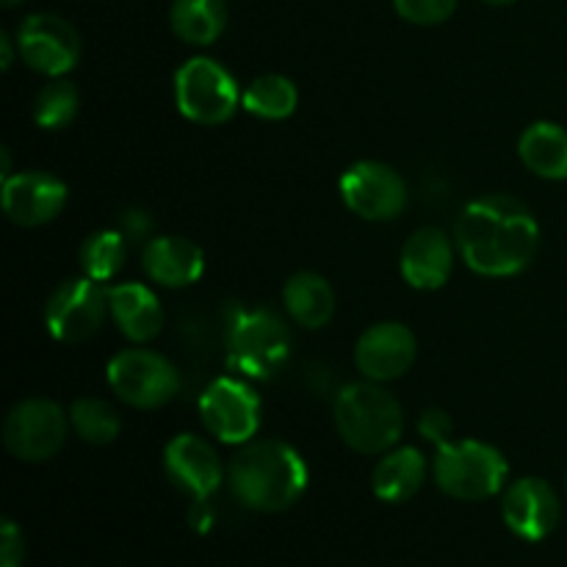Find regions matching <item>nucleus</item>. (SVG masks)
Masks as SVG:
<instances>
[{"label":"nucleus","instance_id":"1","mask_svg":"<svg viewBox=\"0 0 567 567\" xmlns=\"http://www.w3.org/2000/svg\"><path fill=\"white\" fill-rule=\"evenodd\" d=\"M540 225L535 214L507 194L474 199L457 221V247L471 271L513 277L535 260Z\"/></svg>","mask_w":567,"mask_h":567},{"label":"nucleus","instance_id":"2","mask_svg":"<svg viewBox=\"0 0 567 567\" xmlns=\"http://www.w3.org/2000/svg\"><path fill=\"white\" fill-rule=\"evenodd\" d=\"M227 482L238 504L255 513H282L302 498L308 465L282 441H258L233 457Z\"/></svg>","mask_w":567,"mask_h":567},{"label":"nucleus","instance_id":"3","mask_svg":"<svg viewBox=\"0 0 567 567\" xmlns=\"http://www.w3.org/2000/svg\"><path fill=\"white\" fill-rule=\"evenodd\" d=\"M336 426L354 452L382 454L402 437V404L380 382H354L336 396Z\"/></svg>","mask_w":567,"mask_h":567},{"label":"nucleus","instance_id":"4","mask_svg":"<svg viewBox=\"0 0 567 567\" xmlns=\"http://www.w3.org/2000/svg\"><path fill=\"white\" fill-rule=\"evenodd\" d=\"M507 480V460L498 449L480 441L441 443L435 457V482L446 496L482 502L496 496Z\"/></svg>","mask_w":567,"mask_h":567},{"label":"nucleus","instance_id":"5","mask_svg":"<svg viewBox=\"0 0 567 567\" xmlns=\"http://www.w3.org/2000/svg\"><path fill=\"white\" fill-rule=\"evenodd\" d=\"M291 336L271 310H238L227 332V358L238 374L269 380L286 365Z\"/></svg>","mask_w":567,"mask_h":567},{"label":"nucleus","instance_id":"6","mask_svg":"<svg viewBox=\"0 0 567 567\" xmlns=\"http://www.w3.org/2000/svg\"><path fill=\"white\" fill-rule=\"evenodd\" d=\"M241 97L236 78L219 61L205 59V55L188 59L175 75L177 109L197 125L227 122L241 105Z\"/></svg>","mask_w":567,"mask_h":567},{"label":"nucleus","instance_id":"7","mask_svg":"<svg viewBox=\"0 0 567 567\" xmlns=\"http://www.w3.org/2000/svg\"><path fill=\"white\" fill-rule=\"evenodd\" d=\"M109 385L125 404L138 410L164 408L181 388L177 369L150 349H127L109 363Z\"/></svg>","mask_w":567,"mask_h":567},{"label":"nucleus","instance_id":"8","mask_svg":"<svg viewBox=\"0 0 567 567\" xmlns=\"http://www.w3.org/2000/svg\"><path fill=\"white\" fill-rule=\"evenodd\" d=\"M111 302L109 291L92 277L61 282L48 299L44 324L61 343H83L103 327Z\"/></svg>","mask_w":567,"mask_h":567},{"label":"nucleus","instance_id":"9","mask_svg":"<svg viewBox=\"0 0 567 567\" xmlns=\"http://www.w3.org/2000/svg\"><path fill=\"white\" fill-rule=\"evenodd\" d=\"M66 441V415L50 399H25L3 421V443L17 460L42 463L55 457Z\"/></svg>","mask_w":567,"mask_h":567},{"label":"nucleus","instance_id":"10","mask_svg":"<svg viewBox=\"0 0 567 567\" xmlns=\"http://www.w3.org/2000/svg\"><path fill=\"white\" fill-rule=\"evenodd\" d=\"M199 415L205 430L221 443H247L260 426V399L252 388L236 377L210 382L199 396Z\"/></svg>","mask_w":567,"mask_h":567},{"label":"nucleus","instance_id":"11","mask_svg":"<svg viewBox=\"0 0 567 567\" xmlns=\"http://www.w3.org/2000/svg\"><path fill=\"white\" fill-rule=\"evenodd\" d=\"M341 197L352 214L369 221H391L408 205V183L380 161H358L341 177Z\"/></svg>","mask_w":567,"mask_h":567},{"label":"nucleus","instance_id":"12","mask_svg":"<svg viewBox=\"0 0 567 567\" xmlns=\"http://www.w3.org/2000/svg\"><path fill=\"white\" fill-rule=\"evenodd\" d=\"M17 48L25 64L42 75L59 78L81 59L78 31L59 14H31L17 31Z\"/></svg>","mask_w":567,"mask_h":567},{"label":"nucleus","instance_id":"13","mask_svg":"<svg viewBox=\"0 0 567 567\" xmlns=\"http://www.w3.org/2000/svg\"><path fill=\"white\" fill-rule=\"evenodd\" d=\"M502 515L507 529L515 532L520 540L537 543L557 529L563 507L546 480L526 476L507 487L502 498Z\"/></svg>","mask_w":567,"mask_h":567},{"label":"nucleus","instance_id":"14","mask_svg":"<svg viewBox=\"0 0 567 567\" xmlns=\"http://www.w3.org/2000/svg\"><path fill=\"white\" fill-rule=\"evenodd\" d=\"M354 363L371 382L399 380L415 363V336L396 321L369 327L354 347Z\"/></svg>","mask_w":567,"mask_h":567},{"label":"nucleus","instance_id":"15","mask_svg":"<svg viewBox=\"0 0 567 567\" xmlns=\"http://www.w3.org/2000/svg\"><path fill=\"white\" fill-rule=\"evenodd\" d=\"M66 205V186L44 172H20L3 181V214L20 227L53 221Z\"/></svg>","mask_w":567,"mask_h":567},{"label":"nucleus","instance_id":"16","mask_svg":"<svg viewBox=\"0 0 567 567\" xmlns=\"http://www.w3.org/2000/svg\"><path fill=\"white\" fill-rule=\"evenodd\" d=\"M164 468L172 485L181 487L194 502H208L221 485V463L214 446L197 435H177L164 452Z\"/></svg>","mask_w":567,"mask_h":567},{"label":"nucleus","instance_id":"17","mask_svg":"<svg viewBox=\"0 0 567 567\" xmlns=\"http://www.w3.org/2000/svg\"><path fill=\"white\" fill-rule=\"evenodd\" d=\"M402 275L419 291H435L446 286L454 266V247L437 227H421L402 247Z\"/></svg>","mask_w":567,"mask_h":567},{"label":"nucleus","instance_id":"18","mask_svg":"<svg viewBox=\"0 0 567 567\" xmlns=\"http://www.w3.org/2000/svg\"><path fill=\"white\" fill-rule=\"evenodd\" d=\"M144 271L166 288H186L205 271V255L194 241L181 236H158L144 247Z\"/></svg>","mask_w":567,"mask_h":567},{"label":"nucleus","instance_id":"19","mask_svg":"<svg viewBox=\"0 0 567 567\" xmlns=\"http://www.w3.org/2000/svg\"><path fill=\"white\" fill-rule=\"evenodd\" d=\"M109 302L116 327L131 341H153L164 327V310H161L158 297L142 282H122V286L109 288Z\"/></svg>","mask_w":567,"mask_h":567},{"label":"nucleus","instance_id":"20","mask_svg":"<svg viewBox=\"0 0 567 567\" xmlns=\"http://www.w3.org/2000/svg\"><path fill=\"white\" fill-rule=\"evenodd\" d=\"M288 316L305 330H321L336 313V291L316 271H299L282 288Z\"/></svg>","mask_w":567,"mask_h":567},{"label":"nucleus","instance_id":"21","mask_svg":"<svg viewBox=\"0 0 567 567\" xmlns=\"http://www.w3.org/2000/svg\"><path fill=\"white\" fill-rule=\"evenodd\" d=\"M526 169L546 181H567V131L554 122H535L518 142Z\"/></svg>","mask_w":567,"mask_h":567},{"label":"nucleus","instance_id":"22","mask_svg":"<svg viewBox=\"0 0 567 567\" xmlns=\"http://www.w3.org/2000/svg\"><path fill=\"white\" fill-rule=\"evenodd\" d=\"M424 457L419 449L402 446L388 452L374 468V493L388 504H402L413 498L424 485Z\"/></svg>","mask_w":567,"mask_h":567},{"label":"nucleus","instance_id":"23","mask_svg":"<svg viewBox=\"0 0 567 567\" xmlns=\"http://www.w3.org/2000/svg\"><path fill=\"white\" fill-rule=\"evenodd\" d=\"M169 22L183 42L214 44L227 25V6L225 0H175Z\"/></svg>","mask_w":567,"mask_h":567},{"label":"nucleus","instance_id":"24","mask_svg":"<svg viewBox=\"0 0 567 567\" xmlns=\"http://www.w3.org/2000/svg\"><path fill=\"white\" fill-rule=\"evenodd\" d=\"M299 92L291 78L286 75H260L244 92L241 105L260 120H286L297 111Z\"/></svg>","mask_w":567,"mask_h":567},{"label":"nucleus","instance_id":"25","mask_svg":"<svg viewBox=\"0 0 567 567\" xmlns=\"http://www.w3.org/2000/svg\"><path fill=\"white\" fill-rule=\"evenodd\" d=\"M127 238L120 230H100L83 241L81 266L83 275L92 280L105 282L125 266Z\"/></svg>","mask_w":567,"mask_h":567},{"label":"nucleus","instance_id":"26","mask_svg":"<svg viewBox=\"0 0 567 567\" xmlns=\"http://www.w3.org/2000/svg\"><path fill=\"white\" fill-rule=\"evenodd\" d=\"M70 421L75 426L78 435L86 443L94 446H105V443H114L120 435V415L111 408L109 402L94 396H83L72 404Z\"/></svg>","mask_w":567,"mask_h":567},{"label":"nucleus","instance_id":"27","mask_svg":"<svg viewBox=\"0 0 567 567\" xmlns=\"http://www.w3.org/2000/svg\"><path fill=\"white\" fill-rule=\"evenodd\" d=\"M78 114V89L70 81H53L33 100V120L39 127L59 131L66 127Z\"/></svg>","mask_w":567,"mask_h":567},{"label":"nucleus","instance_id":"28","mask_svg":"<svg viewBox=\"0 0 567 567\" xmlns=\"http://www.w3.org/2000/svg\"><path fill=\"white\" fill-rule=\"evenodd\" d=\"M393 9L413 25H441L457 9V0H393Z\"/></svg>","mask_w":567,"mask_h":567},{"label":"nucleus","instance_id":"29","mask_svg":"<svg viewBox=\"0 0 567 567\" xmlns=\"http://www.w3.org/2000/svg\"><path fill=\"white\" fill-rule=\"evenodd\" d=\"M25 559V540L14 520H3L0 532V567H20Z\"/></svg>","mask_w":567,"mask_h":567},{"label":"nucleus","instance_id":"30","mask_svg":"<svg viewBox=\"0 0 567 567\" xmlns=\"http://www.w3.org/2000/svg\"><path fill=\"white\" fill-rule=\"evenodd\" d=\"M419 430L426 441L435 443V446H441V443L452 441L454 426H452V419H449L443 410H426L419 421Z\"/></svg>","mask_w":567,"mask_h":567},{"label":"nucleus","instance_id":"31","mask_svg":"<svg viewBox=\"0 0 567 567\" xmlns=\"http://www.w3.org/2000/svg\"><path fill=\"white\" fill-rule=\"evenodd\" d=\"M150 230V219L144 214H138V210H131V214L125 216V227H122V236L127 238V241H138L142 236H147Z\"/></svg>","mask_w":567,"mask_h":567},{"label":"nucleus","instance_id":"32","mask_svg":"<svg viewBox=\"0 0 567 567\" xmlns=\"http://www.w3.org/2000/svg\"><path fill=\"white\" fill-rule=\"evenodd\" d=\"M0 50H3V61H0V64H3V70H9V66L14 64V50H11L9 33H0Z\"/></svg>","mask_w":567,"mask_h":567},{"label":"nucleus","instance_id":"33","mask_svg":"<svg viewBox=\"0 0 567 567\" xmlns=\"http://www.w3.org/2000/svg\"><path fill=\"white\" fill-rule=\"evenodd\" d=\"M485 3H491V6H507V3H513V0H485Z\"/></svg>","mask_w":567,"mask_h":567},{"label":"nucleus","instance_id":"34","mask_svg":"<svg viewBox=\"0 0 567 567\" xmlns=\"http://www.w3.org/2000/svg\"><path fill=\"white\" fill-rule=\"evenodd\" d=\"M17 3H22V0H3V6H17Z\"/></svg>","mask_w":567,"mask_h":567},{"label":"nucleus","instance_id":"35","mask_svg":"<svg viewBox=\"0 0 567 567\" xmlns=\"http://www.w3.org/2000/svg\"><path fill=\"white\" fill-rule=\"evenodd\" d=\"M565 491H567V476H565Z\"/></svg>","mask_w":567,"mask_h":567}]
</instances>
